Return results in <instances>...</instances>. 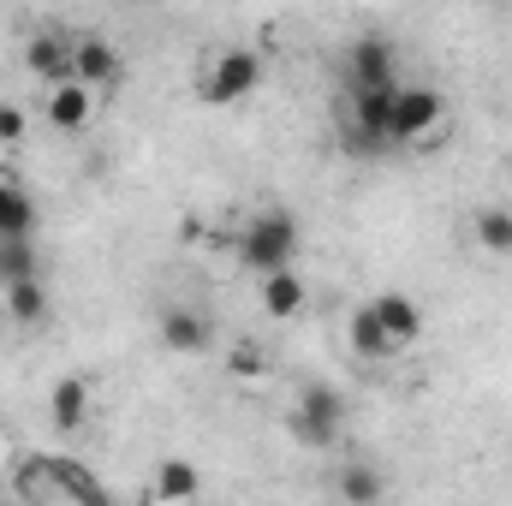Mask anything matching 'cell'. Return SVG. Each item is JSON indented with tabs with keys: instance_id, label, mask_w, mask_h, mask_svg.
Masks as SVG:
<instances>
[{
	"instance_id": "cell-1",
	"label": "cell",
	"mask_w": 512,
	"mask_h": 506,
	"mask_svg": "<svg viewBox=\"0 0 512 506\" xmlns=\"http://www.w3.org/2000/svg\"><path fill=\"white\" fill-rule=\"evenodd\" d=\"M286 429H292V441L298 447H334L340 441V429H346V393L334 387V381H304L298 387V405H292V417H286Z\"/></svg>"
},
{
	"instance_id": "cell-2",
	"label": "cell",
	"mask_w": 512,
	"mask_h": 506,
	"mask_svg": "<svg viewBox=\"0 0 512 506\" xmlns=\"http://www.w3.org/2000/svg\"><path fill=\"white\" fill-rule=\"evenodd\" d=\"M18 495H24V501H84V506H96L102 501V483H96L84 465H72V459L36 453V459L18 471Z\"/></svg>"
},
{
	"instance_id": "cell-3",
	"label": "cell",
	"mask_w": 512,
	"mask_h": 506,
	"mask_svg": "<svg viewBox=\"0 0 512 506\" xmlns=\"http://www.w3.org/2000/svg\"><path fill=\"white\" fill-rule=\"evenodd\" d=\"M298 245H304L298 239V221L286 209H268V215H256L251 227L239 233V262L251 274H274V268H292Z\"/></svg>"
},
{
	"instance_id": "cell-4",
	"label": "cell",
	"mask_w": 512,
	"mask_h": 506,
	"mask_svg": "<svg viewBox=\"0 0 512 506\" xmlns=\"http://www.w3.org/2000/svg\"><path fill=\"white\" fill-rule=\"evenodd\" d=\"M256 84H262V54H256V48H227V54L203 72L197 102H209V108H233V102L251 96Z\"/></svg>"
},
{
	"instance_id": "cell-5",
	"label": "cell",
	"mask_w": 512,
	"mask_h": 506,
	"mask_svg": "<svg viewBox=\"0 0 512 506\" xmlns=\"http://www.w3.org/2000/svg\"><path fill=\"white\" fill-rule=\"evenodd\" d=\"M441 126V96L423 84H399L387 102V143H417Z\"/></svg>"
},
{
	"instance_id": "cell-6",
	"label": "cell",
	"mask_w": 512,
	"mask_h": 506,
	"mask_svg": "<svg viewBox=\"0 0 512 506\" xmlns=\"http://www.w3.org/2000/svg\"><path fill=\"white\" fill-rule=\"evenodd\" d=\"M346 84L352 90H382V84H399V60L382 36H358L346 48Z\"/></svg>"
},
{
	"instance_id": "cell-7",
	"label": "cell",
	"mask_w": 512,
	"mask_h": 506,
	"mask_svg": "<svg viewBox=\"0 0 512 506\" xmlns=\"http://www.w3.org/2000/svg\"><path fill=\"white\" fill-rule=\"evenodd\" d=\"M120 72H126V60H120L114 42H102V36H78V42H72V78H78V84H90V90H114Z\"/></svg>"
},
{
	"instance_id": "cell-8",
	"label": "cell",
	"mask_w": 512,
	"mask_h": 506,
	"mask_svg": "<svg viewBox=\"0 0 512 506\" xmlns=\"http://www.w3.org/2000/svg\"><path fill=\"white\" fill-rule=\"evenodd\" d=\"M161 352H173V358L209 352V316L203 310H185V304L161 310Z\"/></svg>"
},
{
	"instance_id": "cell-9",
	"label": "cell",
	"mask_w": 512,
	"mask_h": 506,
	"mask_svg": "<svg viewBox=\"0 0 512 506\" xmlns=\"http://www.w3.org/2000/svg\"><path fill=\"white\" fill-rule=\"evenodd\" d=\"M24 66H30L48 90H54V84H72V42H66L60 30H42V36H30Z\"/></svg>"
},
{
	"instance_id": "cell-10",
	"label": "cell",
	"mask_w": 512,
	"mask_h": 506,
	"mask_svg": "<svg viewBox=\"0 0 512 506\" xmlns=\"http://www.w3.org/2000/svg\"><path fill=\"white\" fill-rule=\"evenodd\" d=\"M48 417H54L60 435H78L84 417H90V381H78V376L54 381V393H48Z\"/></svg>"
},
{
	"instance_id": "cell-11",
	"label": "cell",
	"mask_w": 512,
	"mask_h": 506,
	"mask_svg": "<svg viewBox=\"0 0 512 506\" xmlns=\"http://www.w3.org/2000/svg\"><path fill=\"white\" fill-rule=\"evenodd\" d=\"M310 304V292H304V274L298 268H274V274H262V316H298Z\"/></svg>"
},
{
	"instance_id": "cell-12",
	"label": "cell",
	"mask_w": 512,
	"mask_h": 506,
	"mask_svg": "<svg viewBox=\"0 0 512 506\" xmlns=\"http://www.w3.org/2000/svg\"><path fill=\"white\" fill-rule=\"evenodd\" d=\"M370 310L382 316V328H387L393 346H411V340L423 334V310H417V298H405V292H382V298H370Z\"/></svg>"
},
{
	"instance_id": "cell-13",
	"label": "cell",
	"mask_w": 512,
	"mask_h": 506,
	"mask_svg": "<svg viewBox=\"0 0 512 506\" xmlns=\"http://www.w3.org/2000/svg\"><path fill=\"white\" fill-rule=\"evenodd\" d=\"M197 495H203L197 465H191V459H161V471H155V483H149V501L173 506V501H197Z\"/></svg>"
},
{
	"instance_id": "cell-14",
	"label": "cell",
	"mask_w": 512,
	"mask_h": 506,
	"mask_svg": "<svg viewBox=\"0 0 512 506\" xmlns=\"http://www.w3.org/2000/svg\"><path fill=\"white\" fill-rule=\"evenodd\" d=\"M90 114H96L90 84H78V78H72V84H54V90H48V120H54L60 131H84V126H90Z\"/></svg>"
},
{
	"instance_id": "cell-15",
	"label": "cell",
	"mask_w": 512,
	"mask_h": 506,
	"mask_svg": "<svg viewBox=\"0 0 512 506\" xmlns=\"http://www.w3.org/2000/svg\"><path fill=\"white\" fill-rule=\"evenodd\" d=\"M346 334H352V352H358V358H370V364H376V358H393V352H399V346L387 340L382 316H376L370 304H364V310H352V328H346Z\"/></svg>"
},
{
	"instance_id": "cell-16",
	"label": "cell",
	"mask_w": 512,
	"mask_h": 506,
	"mask_svg": "<svg viewBox=\"0 0 512 506\" xmlns=\"http://www.w3.org/2000/svg\"><path fill=\"white\" fill-rule=\"evenodd\" d=\"M30 227H36V203H30V191H18V185L0 179V239H30Z\"/></svg>"
},
{
	"instance_id": "cell-17",
	"label": "cell",
	"mask_w": 512,
	"mask_h": 506,
	"mask_svg": "<svg viewBox=\"0 0 512 506\" xmlns=\"http://www.w3.org/2000/svg\"><path fill=\"white\" fill-rule=\"evenodd\" d=\"M6 316H12V322H24V328H36V322L48 316V292H42V280H36V274L6 286Z\"/></svg>"
},
{
	"instance_id": "cell-18",
	"label": "cell",
	"mask_w": 512,
	"mask_h": 506,
	"mask_svg": "<svg viewBox=\"0 0 512 506\" xmlns=\"http://www.w3.org/2000/svg\"><path fill=\"white\" fill-rule=\"evenodd\" d=\"M340 495H346L352 506H370V501H382V495H387V483H382V471H376V465L352 459V465L340 471Z\"/></svg>"
},
{
	"instance_id": "cell-19",
	"label": "cell",
	"mask_w": 512,
	"mask_h": 506,
	"mask_svg": "<svg viewBox=\"0 0 512 506\" xmlns=\"http://www.w3.org/2000/svg\"><path fill=\"white\" fill-rule=\"evenodd\" d=\"M471 233H477V245L489 256H512V209H483L471 221Z\"/></svg>"
},
{
	"instance_id": "cell-20",
	"label": "cell",
	"mask_w": 512,
	"mask_h": 506,
	"mask_svg": "<svg viewBox=\"0 0 512 506\" xmlns=\"http://www.w3.org/2000/svg\"><path fill=\"white\" fill-rule=\"evenodd\" d=\"M36 274V245L30 239H0V286L30 280Z\"/></svg>"
},
{
	"instance_id": "cell-21",
	"label": "cell",
	"mask_w": 512,
	"mask_h": 506,
	"mask_svg": "<svg viewBox=\"0 0 512 506\" xmlns=\"http://www.w3.org/2000/svg\"><path fill=\"white\" fill-rule=\"evenodd\" d=\"M227 370H233L239 381H262V376H268V352L251 346V340H239V346L227 352Z\"/></svg>"
},
{
	"instance_id": "cell-22",
	"label": "cell",
	"mask_w": 512,
	"mask_h": 506,
	"mask_svg": "<svg viewBox=\"0 0 512 506\" xmlns=\"http://www.w3.org/2000/svg\"><path fill=\"white\" fill-rule=\"evenodd\" d=\"M18 137H24V114L12 102H0V143H18Z\"/></svg>"
},
{
	"instance_id": "cell-23",
	"label": "cell",
	"mask_w": 512,
	"mask_h": 506,
	"mask_svg": "<svg viewBox=\"0 0 512 506\" xmlns=\"http://www.w3.org/2000/svg\"><path fill=\"white\" fill-rule=\"evenodd\" d=\"M0 435H6V423H0Z\"/></svg>"
}]
</instances>
